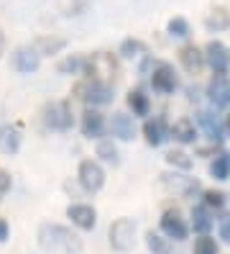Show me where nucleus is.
Here are the masks:
<instances>
[{"label": "nucleus", "instance_id": "obj_1", "mask_svg": "<svg viewBox=\"0 0 230 254\" xmlns=\"http://www.w3.org/2000/svg\"><path fill=\"white\" fill-rule=\"evenodd\" d=\"M39 247L46 254H80L82 239L72 229L59 226V223H41L39 226Z\"/></svg>", "mask_w": 230, "mask_h": 254}, {"label": "nucleus", "instance_id": "obj_2", "mask_svg": "<svg viewBox=\"0 0 230 254\" xmlns=\"http://www.w3.org/2000/svg\"><path fill=\"white\" fill-rule=\"evenodd\" d=\"M110 247L123 254L136 247V221L133 218H118L110 226Z\"/></svg>", "mask_w": 230, "mask_h": 254}, {"label": "nucleus", "instance_id": "obj_3", "mask_svg": "<svg viewBox=\"0 0 230 254\" xmlns=\"http://www.w3.org/2000/svg\"><path fill=\"white\" fill-rule=\"evenodd\" d=\"M44 124L49 126L51 131H69V128L74 126L69 103H67V100L49 103V106L44 108Z\"/></svg>", "mask_w": 230, "mask_h": 254}, {"label": "nucleus", "instance_id": "obj_4", "mask_svg": "<svg viewBox=\"0 0 230 254\" xmlns=\"http://www.w3.org/2000/svg\"><path fill=\"white\" fill-rule=\"evenodd\" d=\"M77 93H80V98L85 103H90V106H107V103L113 100V87L102 80H90V82L77 87Z\"/></svg>", "mask_w": 230, "mask_h": 254}, {"label": "nucleus", "instance_id": "obj_5", "mask_svg": "<svg viewBox=\"0 0 230 254\" xmlns=\"http://www.w3.org/2000/svg\"><path fill=\"white\" fill-rule=\"evenodd\" d=\"M77 177H80V185L87 190V192H97L102 185H105V170L100 167L97 162L92 159H85L80 164V172H77Z\"/></svg>", "mask_w": 230, "mask_h": 254}, {"label": "nucleus", "instance_id": "obj_6", "mask_svg": "<svg viewBox=\"0 0 230 254\" xmlns=\"http://www.w3.org/2000/svg\"><path fill=\"white\" fill-rule=\"evenodd\" d=\"M205 62L212 67L215 74H225L230 67V52L225 49V44L220 41H210L205 47Z\"/></svg>", "mask_w": 230, "mask_h": 254}, {"label": "nucleus", "instance_id": "obj_7", "mask_svg": "<svg viewBox=\"0 0 230 254\" xmlns=\"http://www.w3.org/2000/svg\"><path fill=\"white\" fill-rule=\"evenodd\" d=\"M151 85H153V90H159V93H164V95L174 93V90H177V85H179L174 67L161 62L156 69H153V74H151Z\"/></svg>", "mask_w": 230, "mask_h": 254}, {"label": "nucleus", "instance_id": "obj_8", "mask_svg": "<svg viewBox=\"0 0 230 254\" xmlns=\"http://www.w3.org/2000/svg\"><path fill=\"white\" fill-rule=\"evenodd\" d=\"M207 98L215 108H228L230 106V80L225 74H215L207 85Z\"/></svg>", "mask_w": 230, "mask_h": 254}, {"label": "nucleus", "instance_id": "obj_9", "mask_svg": "<svg viewBox=\"0 0 230 254\" xmlns=\"http://www.w3.org/2000/svg\"><path fill=\"white\" fill-rule=\"evenodd\" d=\"M161 231H164L169 239H174V242H184V239H187V234H189L187 223H184V218H182L179 211H166V213L161 216Z\"/></svg>", "mask_w": 230, "mask_h": 254}, {"label": "nucleus", "instance_id": "obj_10", "mask_svg": "<svg viewBox=\"0 0 230 254\" xmlns=\"http://www.w3.org/2000/svg\"><path fill=\"white\" fill-rule=\"evenodd\" d=\"M13 67L21 74H31L41 67V57L36 54L34 47H18L13 52Z\"/></svg>", "mask_w": 230, "mask_h": 254}, {"label": "nucleus", "instance_id": "obj_11", "mask_svg": "<svg viewBox=\"0 0 230 254\" xmlns=\"http://www.w3.org/2000/svg\"><path fill=\"white\" fill-rule=\"evenodd\" d=\"M67 216L72 218L74 226H80V229H85V231H92V229H95V223H97L95 208H92V205H82V203L69 205V208H67Z\"/></svg>", "mask_w": 230, "mask_h": 254}, {"label": "nucleus", "instance_id": "obj_12", "mask_svg": "<svg viewBox=\"0 0 230 254\" xmlns=\"http://www.w3.org/2000/svg\"><path fill=\"white\" fill-rule=\"evenodd\" d=\"M110 133L120 141H131L136 136V121L128 113H113L110 116Z\"/></svg>", "mask_w": 230, "mask_h": 254}, {"label": "nucleus", "instance_id": "obj_13", "mask_svg": "<svg viewBox=\"0 0 230 254\" xmlns=\"http://www.w3.org/2000/svg\"><path fill=\"white\" fill-rule=\"evenodd\" d=\"M179 62H182V67L187 69V72L197 74L199 69L205 67V54L199 52L194 44H187V47H182V49H179Z\"/></svg>", "mask_w": 230, "mask_h": 254}, {"label": "nucleus", "instance_id": "obj_14", "mask_svg": "<svg viewBox=\"0 0 230 254\" xmlns=\"http://www.w3.org/2000/svg\"><path fill=\"white\" fill-rule=\"evenodd\" d=\"M102 131H105V118H102V113H97V111H85L82 113V133L87 139H100L102 136Z\"/></svg>", "mask_w": 230, "mask_h": 254}, {"label": "nucleus", "instance_id": "obj_15", "mask_svg": "<svg viewBox=\"0 0 230 254\" xmlns=\"http://www.w3.org/2000/svg\"><path fill=\"white\" fill-rule=\"evenodd\" d=\"M18 149H21V131L10 124L0 126V152L3 154H18Z\"/></svg>", "mask_w": 230, "mask_h": 254}, {"label": "nucleus", "instance_id": "obj_16", "mask_svg": "<svg viewBox=\"0 0 230 254\" xmlns=\"http://www.w3.org/2000/svg\"><path fill=\"white\" fill-rule=\"evenodd\" d=\"M31 47L36 49L39 57H51V54H59L61 49L67 47V39H56V36H39Z\"/></svg>", "mask_w": 230, "mask_h": 254}, {"label": "nucleus", "instance_id": "obj_17", "mask_svg": "<svg viewBox=\"0 0 230 254\" xmlns=\"http://www.w3.org/2000/svg\"><path fill=\"white\" fill-rule=\"evenodd\" d=\"M164 185L174 192H182V195H189L192 190H197V183L192 177H184V175H164Z\"/></svg>", "mask_w": 230, "mask_h": 254}, {"label": "nucleus", "instance_id": "obj_18", "mask_svg": "<svg viewBox=\"0 0 230 254\" xmlns=\"http://www.w3.org/2000/svg\"><path fill=\"white\" fill-rule=\"evenodd\" d=\"M205 26H207V31H225V28H230V10L228 8H215L205 18Z\"/></svg>", "mask_w": 230, "mask_h": 254}, {"label": "nucleus", "instance_id": "obj_19", "mask_svg": "<svg viewBox=\"0 0 230 254\" xmlns=\"http://www.w3.org/2000/svg\"><path fill=\"white\" fill-rule=\"evenodd\" d=\"M192 226H194L197 234H207L212 229V216H210L207 205H197L192 211Z\"/></svg>", "mask_w": 230, "mask_h": 254}, {"label": "nucleus", "instance_id": "obj_20", "mask_svg": "<svg viewBox=\"0 0 230 254\" xmlns=\"http://www.w3.org/2000/svg\"><path fill=\"white\" fill-rule=\"evenodd\" d=\"M128 106L133 111V116H148L151 111V100L143 90H131L128 93Z\"/></svg>", "mask_w": 230, "mask_h": 254}, {"label": "nucleus", "instance_id": "obj_21", "mask_svg": "<svg viewBox=\"0 0 230 254\" xmlns=\"http://www.w3.org/2000/svg\"><path fill=\"white\" fill-rule=\"evenodd\" d=\"M194 124L192 121H187V118H182V121H177L174 126H172V136L177 139V141H182V144H192L197 136H194Z\"/></svg>", "mask_w": 230, "mask_h": 254}, {"label": "nucleus", "instance_id": "obj_22", "mask_svg": "<svg viewBox=\"0 0 230 254\" xmlns=\"http://www.w3.org/2000/svg\"><path fill=\"white\" fill-rule=\"evenodd\" d=\"M210 175L215 177V180H228L230 177V154H218L215 157V162L210 164Z\"/></svg>", "mask_w": 230, "mask_h": 254}, {"label": "nucleus", "instance_id": "obj_23", "mask_svg": "<svg viewBox=\"0 0 230 254\" xmlns=\"http://www.w3.org/2000/svg\"><path fill=\"white\" fill-rule=\"evenodd\" d=\"M97 157L105 159V162H110V164L120 162V152H118V146L113 144V139H100L97 141Z\"/></svg>", "mask_w": 230, "mask_h": 254}, {"label": "nucleus", "instance_id": "obj_24", "mask_svg": "<svg viewBox=\"0 0 230 254\" xmlns=\"http://www.w3.org/2000/svg\"><path fill=\"white\" fill-rule=\"evenodd\" d=\"M146 244H148V252L151 254H172V244H169V239L153 234V231L146 234Z\"/></svg>", "mask_w": 230, "mask_h": 254}, {"label": "nucleus", "instance_id": "obj_25", "mask_svg": "<svg viewBox=\"0 0 230 254\" xmlns=\"http://www.w3.org/2000/svg\"><path fill=\"white\" fill-rule=\"evenodd\" d=\"M143 136H146V141L151 146H159L164 141V126H161V121H146L143 124Z\"/></svg>", "mask_w": 230, "mask_h": 254}, {"label": "nucleus", "instance_id": "obj_26", "mask_svg": "<svg viewBox=\"0 0 230 254\" xmlns=\"http://www.w3.org/2000/svg\"><path fill=\"white\" fill-rule=\"evenodd\" d=\"M143 52H146V47H143V41H138V39H126L120 44V57H126V59H133Z\"/></svg>", "mask_w": 230, "mask_h": 254}, {"label": "nucleus", "instance_id": "obj_27", "mask_svg": "<svg viewBox=\"0 0 230 254\" xmlns=\"http://www.w3.org/2000/svg\"><path fill=\"white\" fill-rule=\"evenodd\" d=\"M199 126H202L205 131H207V136L215 141V139H220V124L218 121H215V118L210 116V113H199Z\"/></svg>", "mask_w": 230, "mask_h": 254}, {"label": "nucleus", "instance_id": "obj_28", "mask_svg": "<svg viewBox=\"0 0 230 254\" xmlns=\"http://www.w3.org/2000/svg\"><path fill=\"white\" fill-rule=\"evenodd\" d=\"M82 67H85V59L74 54V57H67L59 64V74H77V72H82Z\"/></svg>", "mask_w": 230, "mask_h": 254}, {"label": "nucleus", "instance_id": "obj_29", "mask_svg": "<svg viewBox=\"0 0 230 254\" xmlns=\"http://www.w3.org/2000/svg\"><path fill=\"white\" fill-rule=\"evenodd\" d=\"M194 254H218V242L210 239L207 234H202L194 242Z\"/></svg>", "mask_w": 230, "mask_h": 254}, {"label": "nucleus", "instance_id": "obj_30", "mask_svg": "<svg viewBox=\"0 0 230 254\" xmlns=\"http://www.w3.org/2000/svg\"><path fill=\"white\" fill-rule=\"evenodd\" d=\"M166 162L172 164V167H179V170H192V159L184 152H177V149H172V152L166 154Z\"/></svg>", "mask_w": 230, "mask_h": 254}, {"label": "nucleus", "instance_id": "obj_31", "mask_svg": "<svg viewBox=\"0 0 230 254\" xmlns=\"http://www.w3.org/2000/svg\"><path fill=\"white\" fill-rule=\"evenodd\" d=\"M169 34L177 36V39H187L189 36V23L184 18H172L169 21Z\"/></svg>", "mask_w": 230, "mask_h": 254}, {"label": "nucleus", "instance_id": "obj_32", "mask_svg": "<svg viewBox=\"0 0 230 254\" xmlns=\"http://www.w3.org/2000/svg\"><path fill=\"white\" fill-rule=\"evenodd\" d=\"M223 203H225L223 192H218V190H207V192H205V205H207V208H220Z\"/></svg>", "mask_w": 230, "mask_h": 254}, {"label": "nucleus", "instance_id": "obj_33", "mask_svg": "<svg viewBox=\"0 0 230 254\" xmlns=\"http://www.w3.org/2000/svg\"><path fill=\"white\" fill-rule=\"evenodd\" d=\"M8 190H10V175H8L3 167H0V198H3Z\"/></svg>", "mask_w": 230, "mask_h": 254}, {"label": "nucleus", "instance_id": "obj_34", "mask_svg": "<svg viewBox=\"0 0 230 254\" xmlns=\"http://www.w3.org/2000/svg\"><path fill=\"white\" fill-rule=\"evenodd\" d=\"M220 239L230 244V216L223 218V223H220Z\"/></svg>", "mask_w": 230, "mask_h": 254}, {"label": "nucleus", "instance_id": "obj_35", "mask_svg": "<svg viewBox=\"0 0 230 254\" xmlns=\"http://www.w3.org/2000/svg\"><path fill=\"white\" fill-rule=\"evenodd\" d=\"M8 234H10V229H8V221H5V218H0V244L8 242Z\"/></svg>", "mask_w": 230, "mask_h": 254}, {"label": "nucleus", "instance_id": "obj_36", "mask_svg": "<svg viewBox=\"0 0 230 254\" xmlns=\"http://www.w3.org/2000/svg\"><path fill=\"white\" fill-rule=\"evenodd\" d=\"M3 52H5V36H3V31H0V57H3Z\"/></svg>", "mask_w": 230, "mask_h": 254}, {"label": "nucleus", "instance_id": "obj_37", "mask_svg": "<svg viewBox=\"0 0 230 254\" xmlns=\"http://www.w3.org/2000/svg\"><path fill=\"white\" fill-rule=\"evenodd\" d=\"M225 128H228V133H230V116H228V121H225Z\"/></svg>", "mask_w": 230, "mask_h": 254}]
</instances>
